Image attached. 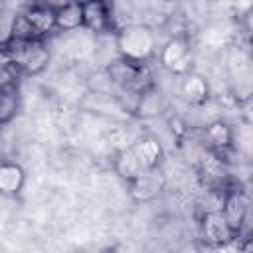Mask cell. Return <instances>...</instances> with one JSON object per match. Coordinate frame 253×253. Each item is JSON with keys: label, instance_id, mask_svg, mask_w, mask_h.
Here are the masks:
<instances>
[{"label": "cell", "instance_id": "1", "mask_svg": "<svg viewBox=\"0 0 253 253\" xmlns=\"http://www.w3.org/2000/svg\"><path fill=\"white\" fill-rule=\"evenodd\" d=\"M115 47L121 59L144 65L156 53V34L146 24L130 22L115 32Z\"/></svg>", "mask_w": 253, "mask_h": 253}, {"label": "cell", "instance_id": "2", "mask_svg": "<svg viewBox=\"0 0 253 253\" xmlns=\"http://www.w3.org/2000/svg\"><path fill=\"white\" fill-rule=\"evenodd\" d=\"M8 61L14 69L24 75H38L49 63V47L43 40H30V42H8L2 45Z\"/></svg>", "mask_w": 253, "mask_h": 253}, {"label": "cell", "instance_id": "3", "mask_svg": "<svg viewBox=\"0 0 253 253\" xmlns=\"http://www.w3.org/2000/svg\"><path fill=\"white\" fill-rule=\"evenodd\" d=\"M160 65L170 71L172 75H186L190 73L192 65V43L188 36L178 34L172 36L160 49Z\"/></svg>", "mask_w": 253, "mask_h": 253}, {"label": "cell", "instance_id": "4", "mask_svg": "<svg viewBox=\"0 0 253 253\" xmlns=\"http://www.w3.org/2000/svg\"><path fill=\"white\" fill-rule=\"evenodd\" d=\"M219 211L223 213V217L227 219L229 227L235 231V235L241 233V229L247 223V215H249V196L245 190L241 188H227L221 196V204H219Z\"/></svg>", "mask_w": 253, "mask_h": 253}, {"label": "cell", "instance_id": "5", "mask_svg": "<svg viewBox=\"0 0 253 253\" xmlns=\"http://www.w3.org/2000/svg\"><path fill=\"white\" fill-rule=\"evenodd\" d=\"M200 235L210 247H225L237 235L219 210H208L200 221Z\"/></svg>", "mask_w": 253, "mask_h": 253}, {"label": "cell", "instance_id": "6", "mask_svg": "<svg viewBox=\"0 0 253 253\" xmlns=\"http://www.w3.org/2000/svg\"><path fill=\"white\" fill-rule=\"evenodd\" d=\"M24 18L32 26L38 40H43L47 34L55 30V6L49 4H32L26 10H22Z\"/></svg>", "mask_w": 253, "mask_h": 253}, {"label": "cell", "instance_id": "7", "mask_svg": "<svg viewBox=\"0 0 253 253\" xmlns=\"http://www.w3.org/2000/svg\"><path fill=\"white\" fill-rule=\"evenodd\" d=\"M81 4H83V28L95 34H105L113 28L111 8L105 2L93 0V2H81Z\"/></svg>", "mask_w": 253, "mask_h": 253}, {"label": "cell", "instance_id": "8", "mask_svg": "<svg viewBox=\"0 0 253 253\" xmlns=\"http://www.w3.org/2000/svg\"><path fill=\"white\" fill-rule=\"evenodd\" d=\"M26 184V172L18 162L4 160L0 162V196L14 198L22 192Z\"/></svg>", "mask_w": 253, "mask_h": 253}, {"label": "cell", "instance_id": "9", "mask_svg": "<svg viewBox=\"0 0 253 253\" xmlns=\"http://www.w3.org/2000/svg\"><path fill=\"white\" fill-rule=\"evenodd\" d=\"M113 168L119 174V178H123L126 184H130L132 180H136L142 172H146V168L142 166V162L138 160L136 152L132 150V146L123 148L115 154L113 158Z\"/></svg>", "mask_w": 253, "mask_h": 253}, {"label": "cell", "instance_id": "10", "mask_svg": "<svg viewBox=\"0 0 253 253\" xmlns=\"http://www.w3.org/2000/svg\"><path fill=\"white\" fill-rule=\"evenodd\" d=\"M132 150L136 152L138 160L142 162V166L146 170H156L162 162V156H164V150H162V144L156 136H140L134 144H132Z\"/></svg>", "mask_w": 253, "mask_h": 253}, {"label": "cell", "instance_id": "11", "mask_svg": "<svg viewBox=\"0 0 253 253\" xmlns=\"http://www.w3.org/2000/svg\"><path fill=\"white\" fill-rule=\"evenodd\" d=\"M83 28V4L67 2L55 6V30L59 32H77Z\"/></svg>", "mask_w": 253, "mask_h": 253}, {"label": "cell", "instance_id": "12", "mask_svg": "<svg viewBox=\"0 0 253 253\" xmlns=\"http://www.w3.org/2000/svg\"><path fill=\"white\" fill-rule=\"evenodd\" d=\"M204 136H206L208 144L213 148L215 154H221V152H225L233 146V130L223 121H211L206 126Z\"/></svg>", "mask_w": 253, "mask_h": 253}, {"label": "cell", "instance_id": "13", "mask_svg": "<svg viewBox=\"0 0 253 253\" xmlns=\"http://www.w3.org/2000/svg\"><path fill=\"white\" fill-rule=\"evenodd\" d=\"M130 194L140 202H146V200H150V198H154L158 192H160V188H162V180H160V176H158V172L156 170H146V172H142L136 180H132L130 184Z\"/></svg>", "mask_w": 253, "mask_h": 253}, {"label": "cell", "instance_id": "14", "mask_svg": "<svg viewBox=\"0 0 253 253\" xmlns=\"http://www.w3.org/2000/svg\"><path fill=\"white\" fill-rule=\"evenodd\" d=\"M20 109L18 83H0V126L8 125Z\"/></svg>", "mask_w": 253, "mask_h": 253}, {"label": "cell", "instance_id": "15", "mask_svg": "<svg viewBox=\"0 0 253 253\" xmlns=\"http://www.w3.org/2000/svg\"><path fill=\"white\" fill-rule=\"evenodd\" d=\"M162 107H164V101H162L160 91L154 85H150V87H146L144 91L138 93V99H136V105H134V113L138 117L150 119V117L160 115Z\"/></svg>", "mask_w": 253, "mask_h": 253}, {"label": "cell", "instance_id": "16", "mask_svg": "<svg viewBox=\"0 0 253 253\" xmlns=\"http://www.w3.org/2000/svg\"><path fill=\"white\" fill-rule=\"evenodd\" d=\"M182 93L190 103H204L208 99V83L202 75L186 73L182 81Z\"/></svg>", "mask_w": 253, "mask_h": 253}]
</instances>
